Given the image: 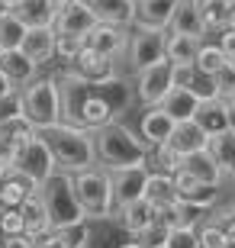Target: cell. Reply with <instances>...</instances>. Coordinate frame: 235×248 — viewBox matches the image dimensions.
<instances>
[{
    "instance_id": "obj_24",
    "label": "cell",
    "mask_w": 235,
    "mask_h": 248,
    "mask_svg": "<svg viewBox=\"0 0 235 248\" xmlns=\"http://www.w3.org/2000/svg\"><path fill=\"white\" fill-rule=\"evenodd\" d=\"M113 216H116L119 226H123V229L136 239L142 229H148V226H152L155 210H152V203L142 197V200H132V203H126V206H116V210H113Z\"/></svg>"
},
{
    "instance_id": "obj_8",
    "label": "cell",
    "mask_w": 235,
    "mask_h": 248,
    "mask_svg": "<svg viewBox=\"0 0 235 248\" xmlns=\"http://www.w3.org/2000/svg\"><path fill=\"white\" fill-rule=\"evenodd\" d=\"M164 36L168 32H148V29H136L132 32V39L126 46V55H129V68L136 74L164 62Z\"/></svg>"
},
{
    "instance_id": "obj_16",
    "label": "cell",
    "mask_w": 235,
    "mask_h": 248,
    "mask_svg": "<svg viewBox=\"0 0 235 248\" xmlns=\"http://www.w3.org/2000/svg\"><path fill=\"white\" fill-rule=\"evenodd\" d=\"M84 3L91 7L97 23H107V26L129 29L132 19H136V3L132 0H84Z\"/></svg>"
},
{
    "instance_id": "obj_32",
    "label": "cell",
    "mask_w": 235,
    "mask_h": 248,
    "mask_svg": "<svg viewBox=\"0 0 235 248\" xmlns=\"http://www.w3.org/2000/svg\"><path fill=\"white\" fill-rule=\"evenodd\" d=\"M206 152L213 155V161H216L222 171H232V165H235V129H226V132H219V136H209Z\"/></svg>"
},
{
    "instance_id": "obj_48",
    "label": "cell",
    "mask_w": 235,
    "mask_h": 248,
    "mask_svg": "<svg viewBox=\"0 0 235 248\" xmlns=\"http://www.w3.org/2000/svg\"><path fill=\"white\" fill-rule=\"evenodd\" d=\"M0 248H36V242L29 239V235H7V239L0 242Z\"/></svg>"
},
{
    "instance_id": "obj_6",
    "label": "cell",
    "mask_w": 235,
    "mask_h": 248,
    "mask_svg": "<svg viewBox=\"0 0 235 248\" xmlns=\"http://www.w3.org/2000/svg\"><path fill=\"white\" fill-rule=\"evenodd\" d=\"M39 197H42V203L48 210L52 229H68V226H81L84 222V210L78 206V197H74V187H71V174L55 171L46 184L39 187Z\"/></svg>"
},
{
    "instance_id": "obj_37",
    "label": "cell",
    "mask_w": 235,
    "mask_h": 248,
    "mask_svg": "<svg viewBox=\"0 0 235 248\" xmlns=\"http://www.w3.org/2000/svg\"><path fill=\"white\" fill-rule=\"evenodd\" d=\"M229 64V58L222 55V48L219 46H209V42H200V52H197V62H193V68H197L200 74H209V78H216L222 68Z\"/></svg>"
},
{
    "instance_id": "obj_46",
    "label": "cell",
    "mask_w": 235,
    "mask_h": 248,
    "mask_svg": "<svg viewBox=\"0 0 235 248\" xmlns=\"http://www.w3.org/2000/svg\"><path fill=\"white\" fill-rule=\"evenodd\" d=\"M213 222H216V226H222V229H226L229 242H232V245H235V206H232V210H219L216 216H213Z\"/></svg>"
},
{
    "instance_id": "obj_38",
    "label": "cell",
    "mask_w": 235,
    "mask_h": 248,
    "mask_svg": "<svg viewBox=\"0 0 235 248\" xmlns=\"http://www.w3.org/2000/svg\"><path fill=\"white\" fill-rule=\"evenodd\" d=\"M197 239H200V248H229V245H232L229 235H226V229L216 226L213 219H206V222H200V226H197Z\"/></svg>"
},
{
    "instance_id": "obj_27",
    "label": "cell",
    "mask_w": 235,
    "mask_h": 248,
    "mask_svg": "<svg viewBox=\"0 0 235 248\" xmlns=\"http://www.w3.org/2000/svg\"><path fill=\"white\" fill-rule=\"evenodd\" d=\"M87 239H91V232L81 222V226H68V229H48L46 235L32 242H36V248H84Z\"/></svg>"
},
{
    "instance_id": "obj_31",
    "label": "cell",
    "mask_w": 235,
    "mask_h": 248,
    "mask_svg": "<svg viewBox=\"0 0 235 248\" xmlns=\"http://www.w3.org/2000/svg\"><path fill=\"white\" fill-rule=\"evenodd\" d=\"M145 200L152 203V206H158V210L171 206V203L177 200V190H174L171 174H152V171H148V184H145Z\"/></svg>"
},
{
    "instance_id": "obj_4",
    "label": "cell",
    "mask_w": 235,
    "mask_h": 248,
    "mask_svg": "<svg viewBox=\"0 0 235 248\" xmlns=\"http://www.w3.org/2000/svg\"><path fill=\"white\" fill-rule=\"evenodd\" d=\"M19 113L29 126L42 132L62 123V97H58V81L55 78H36L26 87H19Z\"/></svg>"
},
{
    "instance_id": "obj_1",
    "label": "cell",
    "mask_w": 235,
    "mask_h": 248,
    "mask_svg": "<svg viewBox=\"0 0 235 248\" xmlns=\"http://www.w3.org/2000/svg\"><path fill=\"white\" fill-rule=\"evenodd\" d=\"M55 81H58V97H62V123L68 126H81L94 132L107 123H116L132 107V91L119 74L94 84L84 81L81 74L64 71Z\"/></svg>"
},
{
    "instance_id": "obj_14",
    "label": "cell",
    "mask_w": 235,
    "mask_h": 248,
    "mask_svg": "<svg viewBox=\"0 0 235 248\" xmlns=\"http://www.w3.org/2000/svg\"><path fill=\"white\" fill-rule=\"evenodd\" d=\"M29 193H39V187L32 184L19 168L10 165V168L0 171V206H3V210H16Z\"/></svg>"
},
{
    "instance_id": "obj_42",
    "label": "cell",
    "mask_w": 235,
    "mask_h": 248,
    "mask_svg": "<svg viewBox=\"0 0 235 248\" xmlns=\"http://www.w3.org/2000/svg\"><path fill=\"white\" fill-rule=\"evenodd\" d=\"M0 235H26V226H23V216L19 210H0Z\"/></svg>"
},
{
    "instance_id": "obj_29",
    "label": "cell",
    "mask_w": 235,
    "mask_h": 248,
    "mask_svg": "<svg viewBox=\"0 0 235 248\" xmlns=\"http://www.w3.org/2000/svg\"><path fill=\"white\" fill-rule=\"evenodd\" d=\"M200 42H203V39L168 32V36H164V58L171 64H193L197 62V52H200Z\"/></svg>"
},
{
    "instance_id": "obj_45",
    "label": "cell",
    "mask_w": 235,
    "mask_h": 248,
    "mask_svg": "<svg viewBox=\"0 0 235 248\" xmlns=\"http://www.w3.org/2000/svg\"><path fill=\"white\" fill-rule=\"evenodd\" d=\"M16 116H23V113H19V91H16V93H10V97H3V100H0V123L16 120Z\"/></svg>"
},
{
    "instance_id": "obj_44",
    "label": "cell",
    "mask_w": 235,
    "mask_h": 248,
    "mask_svg": "<svg viewBox=\"0 0 235 248\" xmlns=\"http://www.w3.org/2000/svg\"><path fill=\"white\" fill-rule=\"evenodd\" d=\"M190 93H197L200 100H213V97H216V81H213L209 74L197 71V78H193V84H190Z\"/></svg>"
},
{
    "instance_id": "obj_43",
    "label": "cell",
    "mask_w": 235,
    "mask_h": 248,
    "mask_svg": "<svg viewBox=\"0 0 235 248\" xmlns=\"http://www.w3.org/2000/svg\"><path fill=\"white\" fill-rule=\"evenodd\" d=\"M164 248H200L197 229H171V232H168Z\"/></svg>"
},
{
    "instance_id": "obj_3",
    "label": "cell",
    "mask_w": 235,
    "mask_h": 248,
    "mask_svg": "<svg viewBox=\"0 0 235 248\" xmlns=\"http://www.w3.org/2000/svg\"><path fill=\"white\" fill-rule=\"evenodd\" d=\"M39 136L46 139L52 148L55 168L64 174H81L87 168L97 165V152H94V132L81 126H68V123H55L52 129H42Z\"/></svg>"
},
{
    "instance_id": "obj_2",
    "label": "cell",
    "mask_w": 235,
    "mask_h": 248,
    "mask_svg": "<svg viewBox=\"0 0 235 248\" xmlns=\"http://www.w3.org/2000/svg\"><path fill=\"white\" fill-rule=\"evenodd\" d=\"M94 152L97 165L107 171H123V168H145L148 145L126 126V123H107L94 129Z\"/></svg>"
},
{
    "instance_id": "obj_35",
    "label": "cell",
    "mask_w": 235,
    "mask_h": 248,
    "mask_svg": "<svg viewBox=\"0 0 235 248\" xmlns=\"http://www.w3.org/2000/svg\"><path fill=\"white\" fill-rule=\"evenodd\" d=\"M16 16L23 19L26 29H42V26H52L55 23V13L48 10L46 0H23V7L16 10Z\"/></svg>"
},
{
    "instance_id": "obj_17",
    "label": "cell",
    "mask_w": 235,
    "mask_h": 248,
    "mask_svg": "<svg viewBox=\"0 0 235 248\" xmlns=\"http://www.w3.org/2000/svg\"><path fill=\"white\" fill-rule=\"evenodd\" d=\"M174 181V190H177V200H187V203H200V206H216L219 200V187H209V184H200L193 174H187V171H177V174H171Z\"/></svg>"
},
{
    "instance_id": "obj_30",
    "label": "cell",
    "mask_w": 235,
    "mask_h": 248,
    "mask_svg": "<svg viewBox=\"0 0 235 248\" xmlns=\"http://www.w3.org/2000/svg\"><path fill=\"white\" fill-rule=\"evenodd\" d=\"M145 168L152 174H177L184 168V155H177L171 145H155L145 155Z\"/></svg>"
},
{
    "instance_id": "obj_51",
    "label": "cell",
    "mask_w": 235,
    "mask_h": 248,
    "mask_svg": "<svg viewBox=\"0 0 235 248\" xmlns=\"http://www.w3.org/2000/svg\"><path fill=\"white\" fill-rule=\"evenodd\" d=\"M0 7H3V10H10V13H16V10L23 7V0H0Z\"/></svg>"
},
{
    "instance_id": "obj_21",
    "label": "cell",
    "mask_w": 235,
    "mask_h": 248,
    "mask_svg": "<svg viewBox=\"0 0 235 248\" xmlns=\"http://www.w3.org/2000/svg\"><path fill=\"white\" fill-rule=\"evenodd\" d=\"M168 32L174 36H193V39H203V19H200V7L197 0H177V7H174V16H171V26Z\"/></svg>"
},
{
    "instance_id": "obj_53",
    "label": "cell",
    "mask_w": 235,
    "mask_h": 248,
    "mask_svg": "<svg viewBox=\"0 0 235 248\" xmlns=\"http://www.w3.org/2000/svg\"><path fill=\"white\" fill-rule=\"evenodd\" d=\"M119 248H142V245H139V242L132 239V242H123V245H119Z\"/></svg>"
},
{
    "instance_id": "obj_9",
    "label": "cell",
    "mask_w": 235,
    "mask_h": 248,
    "mask_svg": "<svg viewBox=\"0 0 235 248\" xmlns=\"http://www.w3.org/2000/svg\"><path fill=\"white\" fill-rule=\"evenodd\" d=\"M171 87L174 84H171V62H168V58L136 74V97L145 103V110H148V107H158V103L171 93Z\"/></svg>"
},
{
    "instance_id": "obj_54",
    "label": "cell",
    "mask_w": 235,
    "mask_h": 248,
    "mask_svg": "<svg viewBox=\"0 0 235 248\" xmlns=\"http://www.w3.org/2000/svg\"><path fill=\"white\" fill-rule=\"evenodd\" d=\"M232 171H235V165H232Z\"/></svg>"
},
{
    "instance_id": "obj_7",
    "label": "cell",
    "mask_w": 235,
    "mask_h": 248,
    "mask_svg": "<svg viewBox=\"0 0 235 248\" xmlns=\"http://www.w3.org/2000/svg\"><path fill=\"white\" fill-rule=\"evenodd\" d=\"M13 168H19V171H23V174H26L36 187H42L48 177L58 171V168H55V158H52V148L46 145V139L39 136V132L29 139L23 148H16V155H13Z\"/></svg>"
},
{
    "instance_id": "obj_39",
    "label": "cell",
    "mask_w": 235,
    "mask_h": 248,
    "mask_svg": "<svg viewBox=\"0 0 235 248\" xmlns=\"http://www.w3.org/2000/svg\"><path fill=\"white\" fill-rule=\"evenodd\" d=\"M84 48V39L81 36H58L55 32V58H62V62L71 64L78 58V52Z\"/></svg>"
},
{
    "instance_id": "obj_34",
    "label": "cell",
    "mask_w": 235,
    "mask_h": 248,
    "mask_svg": "<svg viewBox=\"0 0 235 248\" xmlns=\"http://www.w3.org/2000/svg\"><path fill=\"white\" fill-rule=\"evenodd\" d=\"M36 136V129L29 126L23 116H16V120H7L0 123V145H7L10 152H16V148H23L29 142V139Z\"/></svg>"
},
{
    "instance_id": "obj_52",
    "label": "cell",
    "mask_w": 235,
    "mask_h": 248,
    "mask_svg": "<svg viewBox=\"0 0 235 248\" xmlns=\"http://www.w3.org/2000/svg\"><path fill=\"white\" fill-rule=\"evenodd\" d=\"M229 26H235V0H229Z\"/></svg>"
},
{
    "instance_id": "obj_49",
    "label": "cell",
    "mask_w": 235,
    "mask_h": 248,
    "mask_svg": "<svg viewBox=\"0 0 235 248\" xmlns=\"http://www.w3.org/2000/svg\"><path fill=\"white\" fill-rule=\"evenodd\" d=\"M10 93H16V87L7 81V74L0 71V100H3V97H10Z\"/></svg>"
},
{
    "instance_id": "obj_41",
    "label": "cell",
    "mask_w": 235,
    "mask_h": 248,
    "mask_svg": "<svg viewBox=\"0 0 235 248\" xmlns=\"http://www.w3.org/2000/svg\"><path fill=\"white\" fill-rule=\"evenodd\" d=\"M213 81H216V97L229 103V100L235 97V64L229 62L226 68H222V71H219L216 78H213Z\"/></svg>"
},
{
    "instance_id": "obj_20",
    "label": "cell",
    "mask_w": 235,
    "mask_h": 248,
    "mask_svg": "<svg viewBox=\"0 0 235 248\" xmlns=\"http://www.w3.org/2000/svg\"><path fill=\"white\" fill-rule=\"evenodd\" d=\"M206 142H209V136L200 129V123L197 120H187V123H177L174 126V132H171V139H168V145L177 152V155H197V152H206Z\"/></svg>"
},
{
    "instance_id": "obj_40",
    "label": "cell",
    "mask_w": 235,
    "mask_h": 248,
    "mask_svg": "<svg viewBox=\"0 0 235 248\" xmlns=\"http://www.w3.org/2000/svg\"><path fill=\"white\" fill-rule=\"evenodd\" d=\"M168 226H164V222H152V226H148V229H142L136 235V242L142 248H164V242H168Z\"/></svg>"
},
{
    "instance_id": "obj_50",
    "label": "cell",
    "mask_w": 235,
    "mask_h": 248,
    "mask_svg": "<svg viewBox=\"0 0 235 248\" xmlns=\"http://www.w3.org/2000/svg\"><path fill=\"white\" fill-rule=\"evenodd\" d=\"M46 3H48V10H52L55 16H58V13H62V10L68 7V3H71V0H46Z\"/></svg>"
},
{
    "instance_id": "obj_25",
    "label": "cell",
    "mask_w": 235,
    "mask_h": 248,
    "mask_svg": "<svg viewBox=\"0 0 235 248\" xmlns=\"http://www.w3.org/2000/svg\"><path fill=\"white\" fill-rule=\"evenodd\" d=\"M36 62H29L19 48H10V52H0V71L7 74V81L16 87V84H23L26 87L29 81H36Z\"/></svg>"
},
{
    "instance_id": "obj_23",
    "label": "cell",
    "mask_w": 235,
    "mask_h": 248,
    "mask_svg": "<svg viewBox=\"0 0 235 248\" xmlns=\"http://www.w3.org/2000/svg\"><path fill=\"white\" fill-rule=\"evenodd\" d=\"M19 52L29 58V62H52L55 58V29L52 26H42V29H26V39H23V46Z\"/></svg>"
},
{
    "instance_id": "obj_28",
    "label": "cell",
    "mask_w": 235,
    "mask_h": 248,
    "mask_svg": "<svg viewBox=\"0 0 235 248\" xmlns=\"http://www.w3.org/2000/svg\"><path fill=\"white\" fill-rule=\"evenodd\" d=\"M184 171H187V174H193L200 184H209V187H219V184H222V177H226V171L213 161V155H209V152L187 155V158H184Z\"/></svg>"
},
{
    "instance_id": "obj_36",
    "label": "cell",
    "mask_w": 235,
    "mask_h": 248,
    "mask_svg": "<svg viewBox=\"0 0 235 248\" xmlns=\"http://www.w3.org/2000/svg\"><path fill=\"white\" fill-rule=\"evenodd\" d=\"M203 29H222L229 26V0H197Z\"/></svg>"
},
{
    "instance_id": "obj_10",
    "label": "cell",
    "mask_w": 235,
    "mask_h": 248,
    "mask_svg": "<svg viewBox=\"0 0 235 248\" xmlns=\"http://www.w3.org/2000/svg\"><path fill=\"white\" fill-rule=\"evenodd\" d=\"M177 0H136V29H148V32H168L174 16Z\"/></svg>"
},
{
    "instance_id": "obj_18",
    "label": "cell",
    "mask_w": 235,
    "mask_h": 248,
    "mask_svg": "<svg viewBox=\"0 0 235 248\" xmlns=\"http://www.w3.org/2000/svg\"><path fill=\"white\" fill-rule=\"evenodd\" d=\"M71 71L81 74L84 81H107V78H113L116 74V62L107 55H100V52H94V48H81L78 52V58L71 62Z\"/></svg>"
},
{
    "instance_id": "obj_12",
    "label": "cell",
    "mask_w": 235,
    "mask_h": 248,
    "mask_svg": "<svg viewBox=\"0 0 235 248\" xmlns=\"http://www.w3.org/2000/svg\"><path fill=\"white\" fill-rule=\"evenodd\" d=\"M113 181V200L116 206H126L132 200L145 197V184H148V168H123V171H110Z\"/></svg>"
},
{
    "instance_id": "obj_5",
    "label": "cell",
    "mask_w": 235,
    "mask_h": 248,
    "mask_svg": "<svg viewBox=\"0 0 235 248\" xmlns=\"http://www.w3.org/2000/svg\"><path fill=\"white\" fill-rule=\"evenodd\" d=\"M71 187L78 197V206L84 210V219H110L116 210L113 200V181H110L107 168H87L81 174H71Z\"/></svg>"
},
{
    "instance_id": "obj_13",
    "label": "cell",
    "mask_w": 235,
    "mask_h": 248,
    "mask_svg": "<svg viewBox=\"0 0 235 248\" xmlns=\"http://www.w3.org/2000/svg\"><path fill=\"white\" fill-rule=\"evenodd\" d=\"M129 46V32L119 26H107V23H97V26L84 36V48H94L107 58H119Z\"/></svg>"
},
{
    "instance_id": "obj_19",
    "label": "cell",
    "mask_w": 235,
    "mask_h": 248,
    "mask_svg": "<svg viewBox=\"0 0 235 248\" xmlns=\"http://www.w3.org/2000/svg\"><path fill=\"white\" fill-rule=\"evenodd\" d=\"M193 120L200 123V129L206 132V136H219V132H226V129H235L232 126V113H229V103L213 97V100H200V110Z\"/></svg>"
},
{
    "instance_id": "obj_11",
    "label": "cell",
    "mask_w": 235,
    "mask_h": 248,
    "mask_svg": "<svg viewBox=\"0 0 235 248\" xmlns=\"http://www.w3.org/2000/svg\"><path fill=\"white\" fill-rule=\"evenodd\" d=\"M94 26H97V16L91 13V7H87L84 0H71L52 23V29L58 36H81V39L87 36Z\"/></svg>"
},
{
    "instance_id": "obj_47",
    "label": "cell",
    "mask_w": 235,
    "mask_h": 248,
    "mask_svg": "<svg viewBox=\"0 0 235 248\" xmlns=\"http://www.w3.org/2000/svg\"><path fill=\"white\" fill-rule=\"evenodd\" d=\"M219 48H222V55L235 64V26L222 29V36H219Z\"/></svg>"
},
{
    "instance_id": "obj_22",
    "label": "cell",
    "mask_w": 235,
    "mask_h": 248,
    "mask_svg": "<svg viewBox=\"0 0 235 248\" xmlns=\"http://www.w3.org/2000/svg\"><path fill=\"white\" fill-rule=\"evenodd\" d=\"M16 210H19V216H23V226H26V235H29V239H39V235H46V232L52 229L48 210H46V203H42V197H39V193H29V197L19 203Z\"/></svg>"
},
{
    "instance_id": "obj_56",
    "label": "cell",
    "mask_w": 235,
    "mask_h": 248,
    "mask_svg": "<svg viewBox=\"0 0 235 248\" xmlns=\"http://www.w3.org/2000/svg\"><path fill=\"white\" fill-rule=\"evenodd\" d=\"M132 3H136V0H132Z\"/></svg>"
},
{
    "instance_id": "obj_15",
    "label": "cell",
    "mask_w": 235,
    "mask_h": 248,
    "mask_svg": "<svg viewBox=\"0 0 235 248\" xmlns=\"http://www.w3.org/2000/svg\"><path fill=\"white\" fill-rule=\"evenodd\" d=\"M174 126H177V123H174L171 116L161 110V107H148V110L142 113V120H139V139H142L148 148L168 145V139H171Z\"/></svg>"
},
{
    "instance_id": "obj_33",
    "label": "cell",
    "mask_w": 235,
    "mask_h": 248,
    "mask_svg": "<svg viewBox=\"0 0 235 248\" xmlns=\"http://www.w3.org/2000/svg\"><path fill=\"white\" fill-rule=\"evenodd\" d=\"M26 39V26L16 13L10 10H0V52H10V48H19Z\"/></svg>"
},
{
    "instance_id": "obj_26",
    "label": "cell",
    "mask_w": 235,
    "mask_h": 248,
    "mask_svg": "<svg viewBox=\"0 0 235 248\" xmlns=\"http://www.w3.org/2000/svg\"><path fill=\"white\" fill-rule=\"evenodd\" d=\"M158 107H161V110L168 113L174 123H187V120H193V116H197L200 97H197V93H190V91H184V87H171V93H168Z\"/></svg>"
},
{
    "instance_id": "obj_55",
    "label": "cell",
    "mask_w": 235,
    "mask_h": 248,
    "mask_svg": "<svg viewBox=\"0 0 235 248\" xmlns=\"http://www.w3.org/2000/svg\"><path fill=\"white\" fill-rule=\"evenodd\" d=\"M0 210H3V206H0Z\"/></svg>"
}]
</instances>
